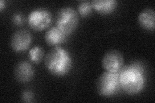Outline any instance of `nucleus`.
Here are the masks:
<instances>
[{
  "mask_svg": "<svg viewBox=\"0 0 155 103\" xmlns=\"http://www.w3.org/2000/svg\"><path fill=\"white\" fill-rule=\"evenodd\" d=\"M117 6L115 0H95L92 2L93 7L100 14H107L112 12Z\"/></svg>",
  "mask_w": 155,
  "mask_h": 103,
  "instance_id": "11",
  "label": "nucleus"
},
{
  "mask_svg": "<svg viewBox=\"0 0 155 103\" xmlns=\"http://www.w3.org/2000/svg\"><path fill=\"white\" fill-rule=\"evenodd\" d=\"M92 11V4L89 2H81L78 5V11L80 15L85 17L89 16Z\"/></svg>",
  "mask_w": 155,
  "mask_h": 103,
  "instance_id": "13",
  "label": "nucleus"
},
{
  "mask_svg": "<svg viewBox=\"0 0 155 103\" xmlns=\"http://www.w3.org/2000/svg\"><path fill=\"white\" fill-rule=\"evenodd\" d=\"M33 99V94L31 90H25L23 92L22 94V99L24 102H31Z\"/></svg>",
  "mask_w": 155,
  "mask_h": 103,
  "instance_id": "15",
  "label": "nucleus"
},
{
  "mask_svg": "<svg viewBox=\"0 0 155 103\" xmlns=\"http://www.w3.org/2000/svg\"><path fill=\"white\" fill-rule=\"evenodd\" d=\"M45 66L52 74L64 76L72 66L71 56L66 50L61 47H54L48 53L45 58Z\"/></svg>",
  "mask_w": 155,
  "mask_h": 103,
  "instance_id": "2",
  "label": "nucleus"
},
{
  "mask_svg": "<svg viewBox=\"0 0 155 103\" xmlns=\"http://www.w3.org/2000/svg\"><path fill=\"white\" fill-rule=\"evenodd\" d=\"M15 77L21 82L30 81L34 76V69L30 63L22 61L18 64L15 68Z\"/></svg>",
  "mask_w": 155,
  "mask_h": 103,
  "instance_id": "8",
  "label": "nucleus"
},
{
  "mask_svg": "<svg viewBox=\"0 0 155 103\" xmlns=\"http://www.w3.org/2000/svg\"><path fill=\"white\" fill-rule=\"evenodd\" d=\"M79 22L77 12L71 7H64L58 11L56 23L57 27L65 34H69L76 28Z\"/></svg>",
  "mask_w": 155,
  "mask_h": 103,
  "instance_id": "3",
  "label": "nucleus"
},
{
  "mask_svg": "<svg viewBox=\"0 0 155 103\" xmlns=\"http://www.w3.org/2000/svg\"><path fill=\"white\" fill-rule=\"evenodd\" d=\"M120 84L130 95L137 94L144 86L145 79L142 67L137 64L126 66L119 75Z\"/></svg>",
  "mask_w": 155,
  "mask_h": 103,
  "instance_id": "1",
  "label": "nucleus"
},
{
  "mask_svg": "<svg viewBox=\"0 0 155 103\" xmlns=\"http://www.w3.org/2000/svg\"><path fill=\"white\" fill-rule=\"evenodd\" d=\"M28 24L34 30H44L50 26L52 17L47 10L38 8L31 12L28 16Z\"/></svg>",
  "mask_w": 155,
  "mask_h": 103,
  "instance_id": "5",
  "label": "nucleus"
},
{
  "mask_svg": "<svg viewBox=\"0 0 155 103\" xmlns=\"http://www.w3.org/2000/svg\"><path fill=\"white\" fill-rule=\"evenodd\" d=\"M5 6V2L3 1V0H2L1 2H0V9L2 10L3 8Z\"/></svg>",
  "mask_w": 155,
  "mask_h": 103,
  "instance_id": "16",
  "label": "nucleus"
},
{
  "mask_svg": "<svg viewBox=\"0 0 155 103\" xmlns=\"http://www.w3.org/2000/svg\"><path fill=\"white\" fill-rule=\"evenodd\" d=\"M29 56L31 60L33 62H40L43 56V49L40 47H35L29 52Z\"/></svg>",
  "mask_w": 155,
  "mask_h": 103,
  "instance_id": "12",
  "label": "nucleus"
},
{
  "mask_svg": "<svg viewBox=\"0 0 155 103\" xmlns=\"http://www.w3.org/2000/svg\"><path fill=\"white\" fill-rule=\"evenodd\" d=\"M12 21L16 25H21L24 22V17L20 13L15 14L12 17Z\"/></svg>",
  "mask_w": 155,
  "mask_h": 103,
  "instance_id": "14",
  "label": "nucleus"
},
{
  "mask_svg": "<svg viewBox=\"0 0 155 103\" xmlns=\"http://www.w3.org/2000/svg\"><path fill=\"white\" fill-rule=\"evenodd\" d=\"M120 85L119 75L117 73L106 72L99 77L97 90L101 95L111 96L117 92Z\"/></svg>",
  "mask_w": 155,
  "mask_h": 103,
  "instance_id": "4",
  "label": "nucleus"
},
{
  "mask_svg": "<svg viewBox=\"0 0 155 103\" xmlns=\"http://www.w3.org/2000/svg\"><path fill=\"white\" fill-rule=\"evenodd\" d=\"M124 65V58L121 53L115 50L105 53L102 60V65L105 70L110 72H118Z\"/></svg>",
  "mask_w": 155,
  "mask_h": 103,
  "instance_id": "6",
  "label": "nucleus"
},
{
  "mask_svg": "<svg viewBox=\"0 0 155 103\" xmlns=\"http://www.w3.org/2000/svg\"><path fill=\"white\" fill-rule=\"evenodd\" d=\"M138 22L140 25L147 30L153 31L155 27V13L153 8L143 10L139 14Z\"/></svg>",
  "mask_w": 155,
  "mask_h": 103,
  "instance_id": "9",
  "label": "nucleus"
},
{
  "mask_svg": "<svg viewBox=\"0 0 155 103\" xmlns=\"http://www.w3.org/2000/svg\"><path fill=\"white\" fill-rule=\"evenodd\" d=\"M66 35L67 34L56 27L49 29L46 32L45 38L48 45H57L65 41Z\"/></svg>",
  "mask_w": 155,
  "mask_h": 103,
  "instance_id": "10",
  "label": "nucleus"
},
{
  "mask_svg": "<svg viewBox=\"0 0 155 103\" xmlns=\"http://www.w3.org/2000/svg\"><path fill=\"white\" fill-rule=\"evenodd\" d=\"M32 43V35L28 31L20 30L14 34L11 40V47L16 52L27 50Z\"/></svg>",
  "mask_w": 155,
  "mask_h": 103,
  "instance_id": "7",
  "label": "nucleus"
}]
</instances>
